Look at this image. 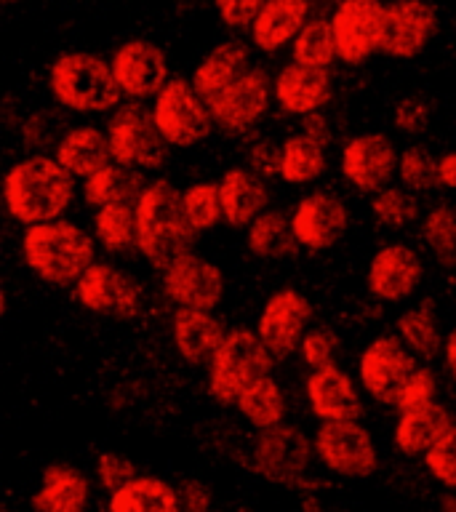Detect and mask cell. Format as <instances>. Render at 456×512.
<instances>
[{"label": "cell", "mask_w": 456, "mask_h": 512, "mask_svg": "<svg viewBox=\"0 0 456 512\" xmlns=\"http://www.w3.org/2000/svg\"><path fill=\"white\" fill-rule=\"evenodd\" d=\"M438 182L440 187L456 190V150L446 152V155L438 160Z\"/></svg>", "instance_id": "f907efd6"}, {"label": "cell", "mask_w": 456, "mask_h": 512, "mask_svg": "<svg viewBox=\"0 0 456 512\" xmlns=\"http://www.w3.org/2000/svg\"><path fill=\"white\" fill-rule=\"evenodd\" d=\"M336 54L347 67H360L374 54H379L384 24L382 0H342L331 11Z\"/></svg>", "instance_id": "8fae6325"}, {"label": "cell", "mask_w": 456, "mask_h": 512, "mask_svg": "<svg viewBox=\"0 0 456 512\" xmlns=\"http://www.w3.org/2000/svg\"><path fill=\"white\" fill-rule=\"evenodd\" d=\"M136 254L155 270H166L176 256L192 251L195 235L182 206V192L168 179H152L136 200Z\"/></svg>", "instance_id": "7a4b0ae2"}, {"label": "cell", "mask_w": 456, "mask_h": 512, "mask_svg": "<svg viewBox=\"0 0 456 512\" xmlns=\"http://www.w3.org/2000/svg\"><path fill=\"white\" fill-rule=\"evenodd\" d=\"M94 238L107 254H131L136 251V208L134 203L96 208Z\"/></svg>", "instance_id": "e575fe53"}, {"label": "cell", "mask_w": 456, "mask_h": 512, "mask_svg": "<svg viewBox=\"0 0 456 512\" xmlns=\"http://www.w3.org/2000/svg\"><path fill=\"white\" fill-rule=\"evenodd\" d=\"M0 512H14V510H8V507H3V510H0Z\"/></svg>", "instance_id": "11a10c76"}, {"label": "cell", "mask_w": 456, "mask_h": 512, "mask_svg": "<svg viewBox=\"0 0 456 512\" xmlns=\"http://www.w3.org/2000/svg\"><path fill=\"white\" fill-rule=\"evenodd\" d=\"M304 392H307V406L318 422H344V419L363 416V398H360L358 384L336 363L312 368Z\"/></svg>", "instance_id": "ffe728a7"}, {"label": "cell", "mask_w": 456, "mask_h": 512, "mask_svg": "<svg viewBox=\"0 0 456 512\" xmlns=\"http://www.w3.org/2000/svg\"><path fill=\"white\" fill-rule=\"evenodd\" d=\"M422 238L443 267L456 264V211L451 206H435L422 219Z\"/></svg>", "instance_id": "74e56055"}, {"label": "cell", "mask_w": 456, "mask_h": 512, "mask_svg": "<svg viewBox=\"0 0 456 512\" xmlns=\"http://www.w3.org/2000/svg\"><path fill=\"white\" fill-rule=\"evenodd\" d=\"M48 86L64 110L80 115L118 110L123 99L112 64L91 51H67L56 56L48 70Z\"/></svg>", "instance_id": "277c9868"}, {"label": "cell", "mask_w": 456, "mask_h": 512, "mask_svg": "<svg viewBox=\"0 0 456 512\" xmlns=\"http://www.w3.org/2000/svg\"><path fill=\"white\" fill-rule=\"evenodd\" d=\"M422 256L406 243H390L371 256L368 264V291L379 302H403L422 283Z\"/></svg>", "instance_id": "44dd1931"}, {"label": "cell", "mask_w": 456, "mask_h": 512, "mask_svg": "<svg viewBox=\"0 0 456 512\" xmlns=\"http://www.w3.org/2000/svg\"><path fill=\"white\" fill-rule=\"evenodd\" d=\"M54 158L70 171L75 179H88L96 174L99 168L112 163L110 139L107 131L96 126H75L70 131H64L56 142Z\"/></svg>", "instance_id": "f1b7e54d"}, {"label": "cell", "mask_w": 456, "mask_h": 512, "mask_svg": "<svg viewBox=\"0 0 456 512\" xmlns=\"http://www.w3.org/2000/svg\"><path fill=\"white\" fill-rule=\"evenodd\" d=\"M283 158H280V179L286 184H312L326 174V147L320 139L310 134L288 136L280 144Z\"/></svg>", "instance_id": "1f68e13d"}, {"label": "cell", "mask_w": 456, "mask_h": 512, "mask_svg": "<svg viewBox=\"0 0 456 512\" xmlns=\"http://www.w3.org/2000/svg\"><path fill=\"white\" fill-rule=\"evenodd\" d=\"M331 3H342V0H331Z\"/></svg>", "instance_id": "9f6ffc18"}, {"label": "cell", "mask_w": 456, "mask_h": 512, "mask_svg": "<svg viewBox=\"0 0 456 512\" xmlns=\"http://www.w3.org/2000/svg\"><path fill=\"white\" fill-rule=\"evenodd\" d=\"M398 336L419 358H435L446 344L430 307H416V310L403 312L398 318Z\"/></svg>", "instance_id": "8d00e7d4"}, {"label": "cell", "mask_w": 456, "mask_h": 512, "mask_svg": "<svg viewBox=\"0 0 456 512\" xmlns=\"http://www.w3.org/2000/svg\"><path fill=\"white\" fill-rule=\"evenodd\" d=\"M430 126V107L422 99H403L395 107V128L408 136L422 134Z\"/></svg>", "instance_id": "7dc6e473"}, {"label": "cell", "mask_w": 456, "mask_h": 512, "mask_svg": "<svg viewBox=\"0 0 456 512\" xmlns=\"http://www.w3.org/2000/svg\"><path fill=\"white\" fill-rule=\"evenodd\" d=\"M272 99H275V78H270V72L256 64L206 104L216 126H222L224 131H246L270 112Z\"/></svg>", "instance_id": "4fadbf2b"}, {"label": "cell", "mask_w": 456, "mask_h": 512, "mask_svg": "<svg viewBox=\"0 0 456 512\" xmlns=\"http://www.w3.org/2000/svg\"><path fill=\"white\" fill-rule=\"evenodd\" d=\"M219 198L224 222L232 227H248L256 216L267 211L270 192L262 176L254 174L251 168H230L219 182Z\"/></svg>", "instance_id": "4316f807"}, {"label": "cell", "mask_w": 456, "mask_h": 512, "mask_svg": "<svg viewBox=\"0 0 456 512\" xmlns=\"http://www.w3.org/2000/svg\"><path fill=\"white\" fill-rule=\"evenodd\" d=\"M443 360H446V368L456 376V328L448 334L446 344H443Z\"/></svg>", "instance_id": "816d5d0a"}, {"label": "cell", "mask_w": 456, "mask_h": 512, "mask_svg": "<svg viewBox=\"0 0 456 512\" xmlns=\"http://www.w3.org/2000/svg\"><path fill=\"white\" fill-rule=\"evenodd\" d=\"M179 499H182V512H211L214 510V499L208 486L200 480H184L179 486Z\"/></svg>", "instance_id": "681fc988"}, {"label": "cell", "mask_w": 456, "mask_h": 512, "mask_svg": "<svg viewBox=\"0 0 456 512\" xmlns=\"http://www.w3.org/2000/svg\"><path fill=\"white\" fill-rule=\"evenodd\" d=\"M3 3H6V6H14L16 0H3Z\"/></svg>", "instance_id": "db71d44e"}, {"label": "cell", "mask_w": 456, "mask_h": 512, "mask_svg": "<svg viewBox=\"0 0 456 512\" xmlns=\"http://www.w3.org/2000/svg\"><path fill=\"white\" fill-rule=\"evenodd\" d=\"M139 472H136V464L128 459V456L118 454V451H104L96 459V483L102 491H110L115 494L118 488H123L128 480H134Z\"/></svg>", "instance_id": "7bdbcfd3"}, {"label": "cell", "mask_w": 456, "mask_h": 512, "mask_svg": "<svg viewBox=\"0 0 456 512\" xmlns=\"http://www.w3.org/2000/svg\"><path fill=\"white\" fill-rule=\"evenodd\" d=\"M150 182H144L142 171L136 168L120 166V163H107L99 168L96 174L83 179V200L88 206L102 208V206H115V203H134L142 198L144 187Z\"/></svg>", "instance_id": "f546056e"}, {"label": "cell", "mask_w": 456, "mask_h": 512, "mask_svg": "<svg viewBox=\"0 0 456 512\" xmlns=\"http://www.w3.org/2000/svg\"><path fill=\"white\" fill-rule=\"evenodd\" d=\"M280 158L283 150L272 142H256L248 155V168L259 174L262 179H278L280 176Z\"/></svg>", "instance_id": "c3c4849f"}, {"label": "cell", "mask_w": 456, "mask_h": 512, "mask_svg": "<svg viewBox=\"0 0 456 512\" xmlns=\"http://www.w3.org/2000/svg\"><path fill=\"white\" fill-rule=\"evenodd\" d=\"M456 424L454 414L448 411L443 403L432 400L427 406L408 408L400 411L395 430H392V440L403 456H424L427 448L443 435V432Z\"/></svg>", "instance_id": "83f0119b"}, {"label": "cell", "mask_w": 456, "mask_h": 512, "mask_svg": "<svg viewBox=\"0 0 456 512\" xmlns=\"http://www.w3.org/2000/svg\"><path fill=\"white\" fill-rule=\"evenodd\" d=\"M312 304L296 288H278L264 302V310L256 323V334L262 336L272 358L283 360L302 347L304 334L310 331Z\"/></svg>", "instance_id": "9a60e30c"}, {"label": "cell", "mask_w": 456, "mask_h": 512, "mask_svg": "<svg viewBox=\"0 0 456 512\" xmlns=\"http://www.w3.org/2000/svg\"><path fill=\"white\" fill-rule=\"evenodd\" d=\"M3 198L11 219L24 227L54 222L75 200V176L51 155H30L8 168Z\"/></svg>", "instance_id": "6da1fadb"}, {"label": "cell", "mask_w": 456, "mask_h": 512, "mask_svg": "<svg viewBox=\"0 0 456 512\" xmlns=\"http://www.w3.org/2000/svg\"><path fill=\"white\" fill-rule=\"evenodd\" d=\"M371 211H374V219L382 227L403 230L419 216V203H416L414 192L408 187H384V190L376 192Z\"/></svg>", "instance_id": "ab89813d"}, {"label": "cell", "mask_w": 456, "mask_h": 512, "mask_svg": "<svg viewBox=\"0 0 456 512\" xmlns=\"http://www.w3.org/2000/svg\"><path fill=\"white\" fill-rule=\"evenodd\" d=\"M414 352L400 336H376L358 360V376L363 390L384 406L395 408L403 384L416 371Z\"/></svg>", "instance_id": "7c38bea8"}, {"label": "cell", "mask_w": 456, "mask_h": 512, "mask_svg": "<svg viewBox=\"0 0 456 512\" xmlns=\"http://www.w3.org/2000/svg\"><path fill=\"white\" fill-rule=\"evenodd\" d=\"M115 80H118L120 91L128 99H155L163 91L168 80V59L163 48L155 46L152 40L131 38L115 48L110 59Z\"/></svg>", "instance_id": "e0dca14e"}, {"label": "cell", "mask_w": 456, "mask_h": 512, "mask_svg": "<svg viewBox=\"0 0 456 512\" xmlns=\"http://www.w3.org/2000/svg\"><path fill=\"white\" fill-rule=\"evenodd\" d=\"M152 118L166 144L187 150L208 139L214 128V115L206 99L195 91L192 80L171 78L152 102Z\"/></svg>", "instance_id": "52a82bcc"}, {"label": "cell", "mask_w": 456, "mask_h": 512, "mask_svg": "<svg viewBox=\"0 0 456 512\" xmlns=\"http://www.w3.org/2000/svg\"><path fill=\"white\" fill-rule=\"evenodd\" d=\"M75 299L94 315L131 320L142 310L144 294L131 272L112 262H94L75 283Z\"/></svg>", "instance_id": "30bf717a"}, {"label": "cell", "mask_w": 456, "mask_h": 512, "mask_svg": "<svg viewBox=\"0 0 456 512\" xmlns=\"http://www.w3.org/2000/svg\"><path fill=\"white\" fill-rule=\"evenodd\" d=\"M336 336L331 328L326 326H315L310 328L302 339V358L304 363L310 368H320V366H328V363H334V355H336Z\"/></svg>", "instance_id": "f6af8a7d"}, {"label": "cell", "mask_w": 456, "mask_h": 512, "mask_svg": "<svg viewBox=\"0 0 456 512\" xmlns=\"http://www.w3.org/2000/svg\"><path fill=\"white\" fill-rule=\"evenodd\" d=\"M91 502V480L72 464H48L40 486L30 496L32 512H86Z\"/></svg>", "instance_id": "cb8c5ba5"}, {"label": "cell", "mask_w": 456, "mask_h": 512, "mask_svg": "<svg viewBox=\"0 0 456 512\" xmlns=\"http://www.w3.org/2000/svg\"><path fill=\"white\" fill-rule=\"evenodd\" d=\"M248 251L259 259L267 262H278L286 259L299 243H296L294 227H291V216L283 211H264L248 224Z\"/></svg>", "instance_id": "836d02e7"}, {"label": "cell", "mask_w": 456, "mask_h": 512, "mask_svg": "<svg viewBox=\"0 0 456 512\" xmlns=\"http://www.w3.org/2000/svg\"><path fill=\"white\" fill-rule=\"evenodd\" d=\"M310 19L312 0H267L248 30L251 46L267 56L278 54L294 43Z\"/></svg>", "instance_id": "603a6c76"}, {"label": "cell", "mask_w": 456, "mask_h": 512, "mask_svg": "<svg viewBox=\"0 0 456 512\" xmlns=\"http://www.w3.org/2000/svg\"><path fill=\"white\" fill-rule=\"evenodd\" d=\"M267 0H214L216 14L230 30L248 32Z\"/></svg>", "instance_id": "bcb514c9"}, {"label": "cell", "mask_w": 456, "mask_h": 512, "mask_svg": "<svg viewBox=\"0 0 456 512\" xmlns=\"http://www.w3.org/2000/svg\"><path fill=\"white\" fill-rule=\"evenodd\" d=\"M438 512H456V491H448V494L440 496Z\"/></svg>", "instance_id": "f5cc1de1"}, {"label": "cell", "mask_w": 456, "mask_h": 512, "mask_svg": "<svg viewBox=\"0 0 456 512\" xmlns=\"http://www.w3.org/2000/svg\"><path fill=\"white\" fill-rule=\"evenodd\" d=\"M350 224V211L339 195L328 190H315L296 203L291 214L296 243L307 251H328L344 238Z\"/></svg>", "instance_id": "d6986e66"}, {"label": "cell", "mask_w": 456, "mask_h": 512, "mask_svg": "<svg viewBox=\"0 0 456 512\" xmlns=\"http://www.w3.org/2000/svg\"><path fill=\"white\" fill-rule=\"evenodd\" d=\"M238 411L251 427L262 432L286 422L288 403L280 384L267 374L243 390V395L238 398Z\"/></svg>", "instance_id": "d6a6232c"}, {"label": "cell", "mask_w": 456, "mask_h": 512, "mask_svg": "<svg viewBox=\"0 0 456 512\" xmlns=\"http://www.w3.org/2000/svg\"><path fill=\"white\" fill-rule=\"evenodd\" d=\"M227 328L211 310L179 307L174 315L176 350L187 363H206L227 339Z\"/></svg>", "instance_id": "d4e9b609"}, {"label": "cell", "mask_w": 456, "mask_h": 512, "mask_svg": "<svg viewBox=\"0 0 456 512\" xmlns=\"http://www.w3.org/2000/svg\"><path fill=\"white\" fill-rule=\"evenodd\" d=\"M438 395V379L432 374L430 368L419 366L414 374L408 376V382L403 384L398 400H395V408L398 411H408V408H419L432 403Z\"/></svg>", "instance_id": "ee69618b"}, {"label": "cell", "mask_w": 456, "mask_h": 512, "mask_svg": "<svg viewBox=\"0 0 456 512\" xmlns=\"http://www.w3.org/2000/svg\"><path fill=\"white\" fill-rule=\"evenodd\" d=\"M398 176L411 192H430L438 182V160L427 147H406L400 152Z\"/></svg>", "instance_id": "60d3db41"}, {"label": "cell", "mask_w": 456, "mask_h": 512, "mask_svg": "<svg viewBox=\"0 0 456 512\" xmlns=\"http://www.w3.org/2000/svg\"><path fill=\"white\" fill-rule=\"evenodd\" d=\"M315 456L328 472L339 478H371L379 470V451L374 435L358 419L344 422H320L315 438Z\"/></svg>", "instance_id": "ba28073f"}, {"label": "cell", "mask_w": 456, "mask_h": 512, "mask_svg": "<svg viewBox=\"0 0 456 512\" xmlns=\"http://www.w3.org/2000/svg\"><path fill=\"white\" fill-rule=\"evenodd\" d=\"M163 294L176 307L216 310L224 296V275L211 259L187 251L163 270Z\"/></svg>", "instance_id": "2e32d148"}, {"label": "cell", "mask_w": 456, "mask_h": 512, "mask_svg": "<svg viewBox=\"0 0 456 512\" xmlns=\"http://www.w3.org/2000/svg\"><path fill=\"white\" fill-rule=\"evenodd\" d=\"M424 467L432 478L438 480L446 491H456V424H451L443 435H440L427 454L422 456Z\"/></svg>", "instance_id": "b9f144b4"}, {"label": "cell", "mask_w": 456, "mask_h": 512, "mask_svg": "<svg viewBox=\"0 0 456 512\" xmlns=\"http://www.w3.org/2000/svg\"><path fill=\"white\" fill-rule=\"evenodd\" d=\"M112 163L136 168V171H158L166 163V139L160 136L152 110L142 102L120 104L107 120Z\"/></svg>", "instance_id": "8992f818"}, {"label": "cell", "mask_w": 456, "mask_h": 512, "mask_svg": "<svg viewBox=\"0 0 456 512\" xmlns=\"http://www.w3.org/2000/svg\"><path fill=\"white\" fill-rule=\"evenodd\" d=\"M331 99H334V80L331 72L323 67L288 62L275 75V102L288 115L307 118L326 110Z\"/></svg>", "instance_id": "7402d4cb"}, {"label": "cell", "mask_w": 456, "mask_h": 512, "mask_svg": "<svg viewBox=\"0 0 456 512\" xmlns=\"http://www.w3.org/2000/svg\"><path fill=\"white\" fill-rule=\"evenodd\" d=\"M336 59H339V54H336L331 19L328 16H312L310 22L302 27V32L296 35L294 43H291V62L328 70Z\"/></svg>", "instance_id": "d590c367"}, {"label": "cell", "mask_w": 456, "mask_h": 512, "mask_svg": "<svg viewBox=\"0 0 456 512\" xmlns=\"http://www.w3.org/2000/svg\"><path fill=\"white\" fill-rule=\"evenodd\" d=\"M182 206L187 222L192 224L195 232L214 230L216 224L224 219L222 211V198H219V184L211 182H198L190 184L182 192Z\"/></svg>", "instance_id": "f35d334b"}, {"label": "cell", "mask_w": 456, "mask_h": 512, "mask_svg": "<svg viewBox=\"0 0 456 512\" xmlns=\"http://www.w3.org/2000/svg\"><path fill=\"white\" fill-rule=\"evenodd\" d=\"M251 67H254L251 64V48L243 40H222L195 67V72H192V86L208 102L216 94H222L224 88L232 86Z\"/></svg>", "instance_id": "484cf974"}, {"label": "cell", "mask_w": 456, "mask_h": 512, "mask_svg": "<svg viewBox=\"0 0 456 512\" xmlns=\"http://www.w3.org/2000/svg\"><path fill=\"white\" fill-rule=\"evenodd\" d=\"M272 352L251 328H232L208 360V395L222 406H238L248 384L270 374Z\"/></svg>", "instance_id": "5b68a950"}, {"label": "cell", "mask_w": 456, "mask_h": 512, "mask_svg": "<svg viewBox=\"0 0 456 512\" xmlns=\"http://www.w3.org/2000/svg\"><path fill=\"white\" fill-rule=\"evenodd\" d=\"M315 446L294 424H278L259 432L254 443V472L275 486L302 488L307 483Z\"/></svg>", "instance_id": "9c48e42d"}, {"label": "cell", "mask_w": 456, "mask_h": 512, "mask_svg": "<svg viewBox=\"0 0 456 512\" xmlns=\"http://www.w3.org/2000/svg\"><path fill=\"white\" fill-rule=\"evenodd\" d=\"M400 152L395 150L390 136L379 131L352 136L342 150V176L358 192L384 190L398 174Z\"/></svg>", "instance_id": "ac0fdd59"}, {"label": "cell", "mask_w": 456, "mask_h": 512, "mask_svg": "<svg viewBox=\"0 0 456 512\" xmlns=\"http://www.w3.org/2000/svg\"><path fill=\"white\" fill-rule=\"evenodd\" d=\"M24 262L51 286H75L96 262V238L70 219L27 227L22 235Z\"/></svg>", "instance_id": "3957f363"}, {"label": "cell", "mask_w": 456, "mask_h": 512, "mask_svg": "<svg viewBox=\"0 0 456 512\" xmlns=\"http://www.w3.org/2000/svg\"><path fill=\"white\" fill-rule=\"evenodd\" d=\"M110 512H182L179 488L155 475H136L110 494Z\"/></svg>", "instance_id": "4dcf8cb0"}, {"label": "cell", "mask_w": 456, "mask_h": 512, "mask_svg": "<svg viewBox=\"0 0 456 512\" xmlns=\"http://www.w3.org/2000/svg\"><path fill=\"white\" fill-rule=\"evenodd\" d=\"M435 32H438V11L427 0L384 3L379 54L390 59H414L430 46Z\"/></svg>", "instance_id": "5bb4252c"}]
</instances>
